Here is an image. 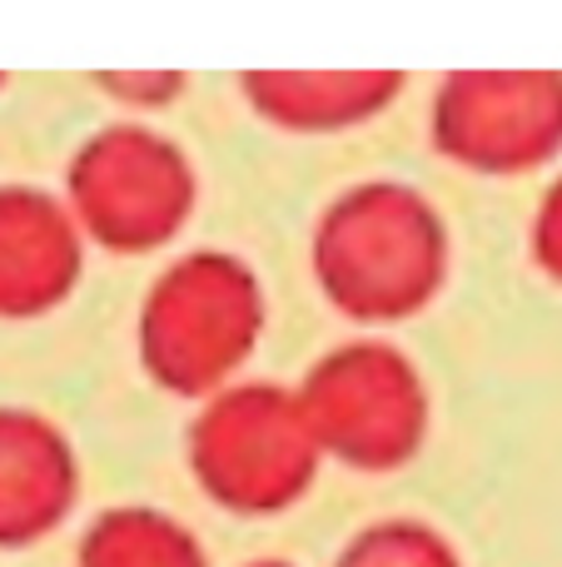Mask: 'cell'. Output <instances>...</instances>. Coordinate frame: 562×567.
<instances>
[{
    "label": "cell",
    "instance_id": "cell-7",
    "mask_svg": "<svg viewBox=\"0 0 562 567\" xmlns=\"http://www.w3.org/2000/svg\"><path fill=\"white\" fill-rule=\"evenodd\" d=\"M75 463L60 433L25 413H0V543H30L65 518Z\"/></svg>",
    "mask_w": 562,
    "mask_h": 567
},
{
    "label": "cell",
    "instance_id": "cell-11",
    "mask_svg": "<svg viewBox=\"0 0 562 567\" xmlns=\"http://www.w3.org/2000/svg\"><path fill=\"white\" fill-rule=\"evenodd\" d=\"M543 249H548V259L562 269V189L553 195V205H548V215H543Z\"/></svg>",
    "mask_w": 562,
    "mask_h": 567
},
{
    "label": "cell",
    "instance_id": "cell-3",
    "mask_svg": "<svg viewBox=\"0 0 562 567\" xmlns=\"http://www.w3.org/2000/svg\"><path fill=\"white\" fill-rule=\"evenodd\" d=\"M299 403L314 439L364 468H388L408 458L424 429L418 379L404 369V359L384 353L378 343L334 353L324 369H314Z\"/></svg>",
    "mask_w": 562,
    "mask_h": 567
},
{
    "label": "cell",
    "instance_id": "cell-8",
    "mask_svg": "<svg viewBox=\"0 0 562 567\" xmlns=\"http://www.w3.org/2000/svg\"><path fill=\"white\" fill-rule=\"evenodd\" d=\"M70 265H75V249H70L65 219L45 199H0V299H45L65 284Z\"/></svg>",
    "mask_w": 562,
    "mask_h": 567
},
{
    "label": "cell",
    "instance_id": "cell-5",
    "mask_svg": "<svg viewBox=\"0 0 562 567\" xmlns=\"http://www.w3.org/2000/svg\"><path fill=\"white\" fill-rule=\"evenodd\" d=\"M75 199L100 235L145 245L185 209V165L165 140L110 130L75 165Z\"/></svg>",
    "mask_w": 562,
    "mask_h": 567
},
{
    "label": "cell",
    "instance_id": "cell-4",
    "mask_svg": "<svg viewBox=\"0 0 562 567\" xmlns=\"http://www.w3.org/2000/svg\"><path fill=\"white\" fill-rule=\"evenodd\" d=\"M259 319L254 284L229 259H185L149 299V353L179 389L209 383L244 353Z\"/></svg>",
    "mask_w": 562,
    "mask_h": 567
},
{
    "label": "cell",
    "instance_id": "cell-9",
    "mask_svg": "<svg viewBox=\"0 0 562 567\" xmlns=\"http://www.w3.org/2000/svg\"><path fill=\"white\" fill-rule=\"evenodd\" d=\"M80 567H205V553L155 508H115L85 533Z\"/></svg>",
    "mask_w": 562,
    "mask_h": 567
},
{
    "label": "cell",
    "instance_id": "cell-2",
    "mask_svg": "<svg viewBox=\"0 0 562 567\" xmlns=\"http://www.w3.org/2000/svg\"><path fill=\"white\" fill-rule=\"evenodd\" d=\"M319 259L339 299L388 313L414 303L438 269V229L398 185H368L329 215Z\"/></svg>",
    "mask_w": 562,
    "mask_h": 567
},
{
    "label": "cell",
    "instance_id": "cell-6",
    "mask_svg": "<svg viewBox=\"0 0 562 567\" xmlns=\"http://www.w3.org/2000/svg\"><path fill=\"white\" fill-rule=\"evenodd\" d=\"M444 130L464 155L513 165L543 155L562 135V80L548 75H464L444 100Z\"/></svg>",
    "mask_w": 562,
    "mask_h": 567
},
{
    "label": "cell",
    "instance_id": "cell-12",
    "mask_svg": "<svg viewBox=\"0 0 562 567\" xmlns=\"http://www.w3.org/2000/svg\"><path fill=\"white\" fill-rule=\"evenodd\" d=\"M249 567H289V563H249Z\"/></svg>",
    "mask_w": 562,
    "mask_h": 567
},
{
    "label": "cell",
    "instance_id": "cell-1",
    "mask_svg": "<svg viewBox=\"0 0 562 567\" xmlns=\"http://www.w3.org/2000/svg\"><path fill=\"white\" fill-rule=\"evenodd\" d=\"M314 449L304 403L279 399L264 383L225 393L195 429V468L205 488L244 513L294 503L314 473Z\"/></svg>",
    "mask_w": 562,
    "mask_h": 567
},
{
    "label": "cell",
    "instance_id": "cell-10",
    "mask_svg": "<svg viewBox=\"0 0 562 567\" xmlns=\"http://www.w3.org/2000/svg\"><path fill=\"white\" fill-rule=\"evenodd\" d=\"M334 567H464L458 553L424 523H374Z\"/></svg>",
    "mask_w": 562,
    "mask_h": 567
}]
</instances>
